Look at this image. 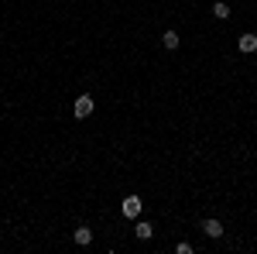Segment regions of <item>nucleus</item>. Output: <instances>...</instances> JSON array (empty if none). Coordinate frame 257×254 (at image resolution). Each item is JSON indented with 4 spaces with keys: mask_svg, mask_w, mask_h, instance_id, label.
<instances>
[{
    "mask_svg": "<svg viewBox=\"0 0 257 254\" xmlns=\"http://www.w3.org/2000/svg\"><path fill=\"white\" fill-rule=\"evenodd\" d=\"M134 234H138V240H151V237H155V227H151L148 220H138V227H134Z\"/></svg>",
    "mask_w": 257,
    "mask_h": 254,
    "instance_id": "obj_6",
    "label": "nucleus"
},
{
    "mask_svg": "<svg viewBox=\"0 0 257 254\" xmlns=\"http://www.w3.org/2000/svg\"><path fill=\"white\" fill-rule=\"evenodd\" d=\"M141 210H144V203H141V196H123V203H120V213L127 216V220H138Z\"/></svg>",
    "mask_w": 257,
    "mask_h": 254,
    "instance_id": "obj_1",
    "label": "nucleus"
},
{
    "mask_svg": "<svg viewBox=\"0 0 257 254\" xmlns=\"http://www.w3.org/2000/svg\"><path fill=\"white\" fill-rule=\"evenodd\" d=\"M178 31H172V28H168V31H165V35H161V45H165V48H168V52H172V48H178Z\"/></svg>",
    "mask_w": 257,
    "mask_h": 254,
    "instance_id": "obj_7",
    "label": "nucleus"
},
{
    "mask_svg": "<svg viewBox=\"0 0 257 254\" xmlns=\"http://www.w3.org/2000/svg\"><path fill=\"white\" fill-rule=\"evenodd\" d=\"M202 234L216 240V237H223V223L219 220H202Z\"/></svg>",
    "mask_w": 257,
    "mask_h": 254,
    "instance_id": "obj_5",
    "label": "nucleus"
},
{
    "mask_svg": "<svg viewBox=\"0 0 257 254\" xmlns=\"http://www.w3.org/2000/svg\"><path fill=\"white\" fill-rule=\"evenodd\" d=\"M175 251H178V254H192V244H189V240H182V244H178Z\"/></svg>",
    "mask_w": 257,
    "mask_h": 254,
    "instance_id": "obj_9",
    "label": "nucleus"
},
{
    "mask_svg": "<svg viewBox=\"0 0 257 254\" xmlns=\"http://www.w3.org/2000/svg\"><path fill=\"white\" fill-rule=\"evenodd\" d=\"M72 240H76L79 247H89V244H93V230L82 223V227H76V230H72Z\"/></svg>",
    "mask_w": 257,
    "mask_h": 254,
    "instance_id": "obj_3",
    "label": "nucleus"
},
{
    "mask_svg": "<svg viewBox=\"0 0 257 254\" xmlns=\"http://www.w3.org/2000/svg\"><path fill=\"white\" fill-rule=\"evenodd\" d=\"M237 48L243 52V55L257 52V35H240V38H237Z\"/></svg>",
    "mask_w": 257,
    "mask_h": 254,
    "instance_id": "obj_4",
    "label": "nucleus"
},
{
    "mask_svg": "<svg viewBox=\"0 0 257 254\" xmlns=\"http://www.w3.org/2000/svg\"><path fill=\"white\" fill-rule=\"evenodd\" d=\"M93 110H96V103H93V97H89V93H82V97L72 103V114H76V120H86Z\"/></svg>",
    "mask_w": 257,
    "mask_h": 254,
    "instance_id": "obj_2",
    "label": "nucleus"
},
{
    "mask_svg": "<svg viewBox=\"0 0 257 254\" xmlns=\"http://www.w3.org/2000/svg\"><path fill=\"white\" fill-rule=\"evenodd\" d=\"M254 69H257V62H254Z\"/></svg>",
    "mask_w": 257,
    "mask_h": 254,
    "instance_id": "obj_10",
    "label": "nucleus"
},
{
    "mask_svg": "<svg viewBox=\"0 0 257 254\" xmlns=\"http://www.w3.org/2000/svg\"><path fill=\"white\" fill-rule=\"evenodd\" d=\"M213 18H216V21H226V18H230V4L216 0V4H213Z\"/></svg>",
    "mask_w": 257,
    "mask_h": 254,
    "instance_id": "obj_8",
    "label": "nucleus"
}]
</instances>
